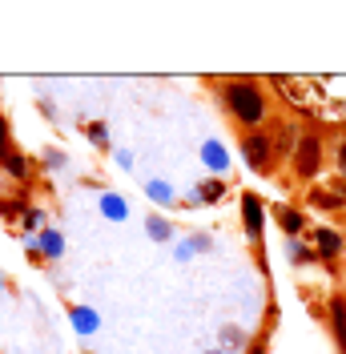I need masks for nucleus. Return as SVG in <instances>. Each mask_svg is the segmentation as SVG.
I'll list each match as a JSON object with an SVG mask.
<instances>
[{
	"mask_svg": "<svg viewBox=\"0 0 346 354\" xmlns=\"http://www.w3.org/2000/svg\"><path fill=\"white\" fill-rule=\"evenodd\" d=\"M221 97H226V109L234 113L242 125H262L266 101H262V93L254 81H230V85L221 88Z\"/></svg>",
	"mask_w": 346,
	"mask_h": 354,
	"instance_id": "obj_1",
	"label": "nucleus"
},
{
	"mask_svg": "<svg viewBox=\"0 0 346 354\" xmlns=\"http://www.w3.org/2000/svg\"><path fill=\"white\" fill-rule=\"evenodd\" d=\"M294 165H298V174L302 177H314L318 174V165H322V145H318V137H298V145H294Z\"/></svg>",
	"mask_w": 346,
	"mask_h": 354,
	"instance_id": "obj_2",
	"label": "nucleus"
},
{
	"mask_svg": "<svg viewBox=\"0 0 346 354\" xmlns=\"http://www.w3.org/2000/svg\"><path fill=\"white\" fill-rule=\"evenodd\" d=\"M242 153H246V161H250L254 169H266L270 157H274V141H270L266 133H250V137H242Z\"/></svg>",
	"mask_w": 346,
	"mask_h": 354,
	"instance_id": "obj_3",
	"label": "nucleus"
},
{
	"mask_svg": "<svg viewBox=\"0 0 346 354\" xmlns=\"http://www.w3.org/2000/svg\"><path fill=\"white\" fill-rule=\"evenodd\" d=\"M330 318H334V334H338V346L346 351V302H343V298H334V302H330Z\"/></svg>",
	"mask_w": 346,
	"mask_h": 354,
	"instance_id": "obj_4",
	"label": "nucleus"
},
{
	"mask_svg": "<svg viewBox=\"0 0 346 354\" xmlns=\"http://www.w3.org/2000/svg\"><path fill=\"white\" fill-rule=\"evenodd\" d=\"M242 214H246V221H250V234L258 238V234H262V205H258V198L242 201Z\"/></svg>",
	"mask_w": 346,
	"mask_h": 354,
	"instance_id": "obj_5",
	"label": "nucleus"
},
{
	"mask_svg": "<svg viewBox=\"0 0 346 354\" xmlns=\"http://www.w3.org/2000/svg\"><path fill=\"white\" fill-rule=\"evenodd\" d=\"M101 214H105V218H125V201L105 194V198H101Z\"/></svg>",
	"mask_w": 346,
	"mask_h": 354,
	"instance_id": "obj_6",
	"label": "nucleus"
},
{
	"mask_svg": "<svg viewBox=\"0 0 346 354\" xmlns=\"http://www.w3.org/2000/svg\"><path fill=\"white\" fill-rule=\"evenodd\" d=\"M201 157H206V165H214V169H221V165H226V149H221L217 141H210V145L201 149Z\"/></svg>",
	"mask_w": 346,
	"mask_h": 354,
	"instance_id": "obj_7",
	"label": "nucleus"
},
{
	"mask_svg": "<svg viewBox=\"0 0 346 354\" xmlns=\"http://www.w3.org/2000/svg\"><path fill=\"white\" fill-rule=\"evenodd\" d=\"M145 230H149V238H157V242H170V221L165 218H149V225H145Z\"/></svg>",
	"mask_w": 346,
	"mask_h": 354,
	"instance_id": "obj_8",
	"label": "nucleus"
},
{
	"mask_svg": "<svg viewBox=\"0 0 346 354\" xmlns=\"http://www.w3.org/2000/svg\"><path fill=\"white\" fill-rule=\"evenodd\" d=\"M338 234H330V230H318V250H322V254H338Z\"/></svg>",
	"mask_w": 346,
	"mask_h": 354,
	"instance_id": "obj_9",
	"label": "nucleus"
},
{
	"mask_svg": "<svg viewBox=\"0 0 346 354\" xmlns=\"http://www.w3.org/2000/svg\"><path fill=\"white\" fill-rule=\"evenodd\" d=\"M278 221H282V230H286V234H298V230H302V218H298L294 209H282Z\"/></svg>",
	"mask_w": 346,
	"mask_h": 354,
	"instance_id": "obj_10",
	"label": "nucleus"
},
{
	"mask_svg": "<svg viewBox=\"0 0 346 354\" xmlns=\"http://www.w3.org/2000/svg\"><path fill=\"white\" fill-rule=\"evenodd\" d=\"M41 250H44V254H53V258H57V254L65 250V242H61V234H44V238H41Z\"/></svg>",
	"mask_w": 346,
	"mask_h": 354,
	"instance_id": "obj_11",
	"label": "nucleus"
},
{
	"mask_svg": "<svg viewBox=\"0 0 346 354\" xmlns=\"http://www.w3.org/2000/svg\"><path fill=\"white\" fill-rule=\"evenodd\" d=\"M4 169H8L12 177H24V169H28V165H24L21 153H8V157H4Z\"/></svg>",
	"mask_w": 346,
	"mask_h": 354,
	"instance_id": "obj_12",
	"label": "nucleus"
},
{
	"mask_svg": "<svg viewBox=\"0 0 346 354\" xmlns=\"http://www.w3.org/2000/svg\"><path fill=\"white\" fill-rule=\"evenodd\" d=\"M73 318H77V330H93V326H97V314H93V310H77Z\"/></svg>",
	"mask_w": 346,
	"mask_h": 354,
	"instance_id": "obj_13",
	"label": "nucleus"
},
{
	"mask_svg": "<svg viewBox=\"0 0 346 354\" xmlns=\"http://www.w3.org/2000/svg\"><path fill=\"white\" fill-rule=\"evenodd\" d=\"M221 189H226L221 181H206V185H201V201H217L221 198Z\"/></svg>",
	"mask_w": 346,
	"mask_h": 354,
	"instance_id": "obj_14",
	"label": "nucleus"
},
{
	"mask_svg": "<svg viewBox=\"0 0 346 354\" xmlns=\"http://www.w3.org/2000/svg\"><path fill=\"white\" fill-rule=\"evenodd\" d=\"M149 194H153L157 201H170V198H173V194H170V185H165V181H149Z\"/></svg>",
	"mask_w": 346,
	"mask_h": 354,
	"instance_id": "obj_15",
	"label": "nucleus"
},
{
	"mask_svg": "<svg viewBox=\"0 0 346 354\" xmlns=\"http://www.w3.org/2000/svg\"><path fill=\"white\" fill-rule=\"evenodd\" d=\"M0 157H8V121H0Z\"/></svg>",
	"mask_w": 346,
	"mask_h": 354,
	"instance_id": "obj_16",
	"label": "nucleus"
},
{
	"mask_svg": "<svg viewBox=\"0 0 346 354\" xmlns=\"http://www.w3.org/2000/svg\"><path fill=\"white\" fill-rule=\"evenodd\" d=\"M89 137H93L97 145H105V125H89Z\"/></svg>",
	"mask_w": 346,
	"mask_h": 354,
	"instance_id": "obj_17",
	"label": "nucleus"
},
{
	"mask_svg": "<svg viewBox=\"0 0 346 354\" xmlns=\"http://www.w3.org/2000/svg\"><path fill=\"white\" fill-rule=\"evenodd\" d=\"M338 169H343V174H346V141H343V145H338Z\"/></svg>",
	"mask_w": 346,
	"mask_h": 354,
	"instance_id": "obj_18",
	"label": "nucleus"
}]
</instances>
